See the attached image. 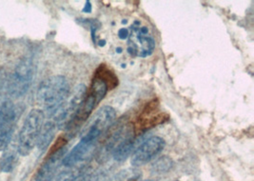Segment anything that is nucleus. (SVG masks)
I'll list each match as a JSON object with an SVG mask.
<instances>
[{
	"mask_svg": "<svg viewBox=\"0 0 254 181\" xmlns=\"http://www.w3.org/2000/svg\"><path fill=\"white\" fill-rule=\"evenodd\" d=\"M70 88L69 81L63 76H53L41 82L36 92L37 103L53 116L69 95Z\"/></svg>",
	"mask_w": 254,
	"mask_h": 181,
	"instance_id": "nucleus-1",
	"label": "nucleus"
},
{
	"mask_svg": "<svg viewBox=\"0 0 254 181\" xmlns=\"http://www.w3.org/2000/svg\"><path fill=\"white\" fill-rule=\"evenodd\" d=\"M45 113L41 109H34L28 113L17 136V152L19 156H29L37 144L40 131L44 124Z\"/></svg>",
	"mask_w": 254,
	"mask_h": 181,
	"instance_id": "nucleus-2",
	"label": "nucleus"
},
{
	"mask_svg": "<svg viewBox=\"0 0 254 181\" xmlns=\"http://www.w3.org/2000/svg\"><path fill=\"white\" fill-rule=\"evenodd\" d=\"M108 90H109L108 86L106 85L103 80L96 77L93 78L90 90H88V92L86 93L85 99L81 105L79 111L74 116L73 120L69 125V127L66 129V131L69 134L73 135L78 131V129L86 122V120L89 118L91 113H93L95 107L102 101Z\"/></svg>",
	"mask_w": 254,
	"mask_h": 181,
	"instance_id": "nucleus-3",
	"label": "nucleus"
},
{
	"mask_svg": "<svg viewBox=\"0 0 254 181\" xmlns=\"http://www.w3.org/2000/svg\"><path fill=\"white\" fill-rule=\"evenodd\" d=\"M86 93L87 88L84 84L76 85L73 90L69 91L67 98L60 105L56 113L53 114L54 122L57 124L58 129L66 130L69 127L79 111Z\"/></svg>",
	"mask_w": 254,
	"mask_h": 181,
	"instance_id": "nucleus-4",
	"label": "nucleus"
},
{
	"mask_svg": "<svg viewBox=\"0 0 254 181\" xmlns=\"http://www.w3.org/2000/svg\"><path fill=\"white\" fill-rule=\"evenodd\" d=\"M35 76V65L30 58L22 59L13 70L8 82V91L12 97H21L30 89Z\"/></svg>",
	"mask_w": 254,
	"mask_h": 181,
	"instance_id": "nucleus-5",
	"label": "nucleus"
},
{
	"mask_svg": "<svg viewBox=\"0 0 254 181\" xmlns=\"http://www.w3.org/2000/svg\"><path fill=\"white\" fill-rule=\"evenodd\" d=\"M116 110L111 106H103L94 114L90 123L84 129L81 139L96 144L99 138L115 122Z\"/></svg>",
	"mask_w": 254,
	"mask_h": 181,
	"instance_id": "nucleus-6",
	"label": "nucleus"
},
{
	"mask_svg": "<svg viewBox=\"0 0 254 181\" xmlns=\"http://www.w3.org/2000/svg\"><path fill=\"white\" fill-rule=\"evenodd\" d=\"M20 109L12 101L5 100L0 106V152L5 151L12 142Z\"/></svg>",
	"mask_w": 254,
	"mask_h": 181,
	"instance_id": "nucleus-7",
	"label": "nucleus"
},
{
	"mask_svg": "<svg viewBox=\"0 0 254 181\" xmlns=\"http://www.w3.org/2000/svg\"><path fill=\"white\" fill-rule=\"evenodd\" d=\"M166 142L160 136H151L142 142L131 156L130 163L133 167H140L156 159L165 149Z\"/></svg>",
	"mask_w": 254,
	"mask_h": 181,
	"instance_id": "nucleus-8",
	"label": "nucleus"
},
{
	"mask_svg": "<svg viewBox=\"0 0 254 181\" xmlns=\"http://www.w3.org/2000/svg\"><path fill=\"white\" fill-rule=\"evenodd\" d=\"M146 27H132L128 34L127 51L134 57H147L150 56L155 49V41L149 35Z\"/></svg>",
	"mask_w": 254,
	"mask_h": 181,
	"instance_id": "nucleus-9",
	"label": "nucleus"
},
{
	"mask_svg": "<svg viewBox=\"0 0 254 181\" xmlns=\"http://www.w3.org/2000/svg\"><path fill=\"white\" fill-rule=\"evenodd\" d=\"M67 155V148L61 147L51 153L49 158L38 169L35 181H52L58 174L61 165H63V160Z\"/></svg>",
	"mask_w": 254,
	"mask_h": 181,
	"instance_id": "nucleus-10",
	"label": "nucleus"
},
{
	"mask_svg": "<svg viewBox=\"0 0 254 181\" xmlns=\"http://www.w3.org/2000/svg\"><path fill=\"white\" fill-rule=\"evenodd\" d=\"M136 142L137 140L134 136V129L131 125L128 124L125 135L112 153L114 159L117 162L125 161L131 155Z\"/></svg>",
	"mask_w": 254,
	"mask_h": 181,
	"instance_id": "nucleus-11",
	"label": "nucleus"
},
{
	"mask_svg": "<svg viewBox=\"0 0 254 181\" xmlns=\"http://www.w3.org/2000/svg\"><path fill=\"white\" fill-rule=\"evenodd\" d=\"M95 145L96 144H94V143H91V142L80 139V141L71 149V151L69 152V154L66 155L65 159L63 160V165L65 167L71 168V167L77 165L78 163L85 161L87 158L91 155V153L93 152Z\"/></svg>",
	"mask_w": 254,
	"mask_h": 181,
	"instance_id": "nucleus-12",
	"label": "nucleus"
},
{
	"mask_svg": "<svg viewBox=\"0 0 254 181\" xmlns=\"http://www.w3.org/2000/svg\"><path fill=\"white\" fill-rule=\"evenodd\" d=\"M58 129V126L54 122V120L48 121L43 124L36 144V146L40 151H45L47 148L49 147V145L55 138Z\"/></svg>",
	"mask_w": 254,
	"mask_h": 181,
	"instance_id": "nucleus-13",
	"label": "nucleus"
},
{
	"mask_svg": "<svg viewBox=\"0 0 254 181\" xmlns=\"http://www.w3.org/2000/svg\"><path fill=\"white\" fill-rule=\"evenodd\" d=\"M4 154L0 159V170L3 173L10 174L15 169L17 163H18V152L17 148L9 145L5 151H3Z\"/></svg>",
	"mask_w": 254,
	"mask_h": 181,
	"instance_id": "nucleus-14",
	"label": "nucleus"
},
{
	"mask_svg": "<svg viewBox=\"0 0 254 181\" xmlns=\"http://www.w3.org/2000/svg\"><path fill=\"white\" fill-rule=\"evenodd\" d=\"M94 77L103 80L106 85L108 86L109 90L115 89L118 85V79L116 78V75L110 70L107 68L105 65H100L99 68L96 70Z\"/></svg>",
	"mask_w": 254,
	"mask_h": 181,
	"instance_id": "nucleus-15",
	"label": "nucleus"
},
{
	"mask_svg": "<svg viewBox=\"0 0 254 181\" xmlns=\"http://www.w3.org/2000/svg\"><path fill=\"white\" fill-rule=\"evenodd\" d=\"M141 178V172L135 169H126L117 173L111 181H138Z\"/></svg>",
	"mask_w": 254,
	"mask_h": 181,
	"instance_id": "nucleus-16",
	"label": "nucleus"
},
{
	"mask_svg": "<svg viewBox=\"0 0 254 181\" xmlns=\"http://www.w3.org/2000/svg\"><path fill=\"white\" fill-rule=\"evenodd\" d=\"M173 165L174 162L169 157H162L154 161L151 166V172L154 174H165L172 169Z\"/></svg>",
	"mask_w": 254,
	"mask_h": 181,
	"instance_id": "nucleus-17",
	"label": "nucleus"
},
{
	"mask_svg": "<svg viewBox=\"0 0 254 181\" xmlns=\"http://www.w3.org/2000/svg\"><path fill=\"white\" fill-rule=\"evenodd\" d=\"M84 173L85 172L79 168L74 170L66 171L59 174L52 181H80Z\"/></svg>",
	"mask_w": 254,
	"mask_h": 181,
	"instance_id": "nucleus-18",
	"label": "nucleus"
},
{
	"mask_svg": "<svg viewBox=\"0 0 254 181\" xmlns=\"http://www.w3.org/2000/svg\"><path fill=\"white\" fill-rule=\"evenodd\" d=\"M104 177L102 173H94V172H90V173H84L82 176L80 181H103Z\"/></svg>",
	"mask_w": 254,
	"mask_h": 181,
	"instance_id": "nucleus-19",
	"label": "nucleus"
},
{
	"mask_svg": "<svg viewBox=\"0 0 254 181\" xmlns=\"http://www.w3.org/2000/svg\"><path fill=\"white\" fill-rule=\"evenodd\" d=\"M128 34H129L128 31H127V29H125V28L119 30V32H118V35H119V37H120L121 39L127 38V37H128Z\"/></svg>",
	"mask_w": 254,
	"mask_h": 181,
	"instance_id": "nucleus-20",
	"label": "nucleus"
},
{
	"mask_svg": "<svg viewBox=\"0 0 254 181\" xmlns=\"http://www.w3.org/2000/svg\"><path fill=\"white\" fill-rule=\"evenodd\" d=\"M83 11H87V12H91V11H92V5L89 1L86 2V5H85V8H84Z\"/></svg>",
	"mask_w": 254,
	"mask_h": 181,
	"instance_id": "nucleus-21",
	"label": "nucleus"
},
{
	"mask_svg": "<svg viewBox=\"0 0 254 181\" xmlns=\"http://www.w3.org/2000/svg\"><path fill=\"white\" fill-rule=\"evenodd\" d=\"M150 181V180H146V181Z\"/></svg>",
	"mask_w": 254,
	"mask_h": 181,
	"instance_id": "nucleus-22",
	"label": "nucleus"
},
{
	"mask_svg": "<svg viewBox=\"0 0 254 181\" xmlns=\"http://www.w3.org/2000/svg\"><path fill=\"white\" fill-rule=\"evenodd\" d=\"M0 87H1V77H0Z\"/></svg>",
	"mask_w": 254,
	"mask_h": 181,
	"instance_id": "nucleus-23",
	"label": "nucleus"
},
{
	"mask_svg": "<svg viewBox=\"0 0 254 181\" xmlns=\"http://www.w3.org/2000/svg\"></svg>",
	"mask_w": 254,
	"mask_h": 181,
	"instance_id": "nucleus-24",
	"label": "nucleus"
}]
</instances>
